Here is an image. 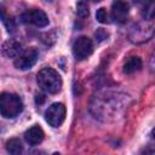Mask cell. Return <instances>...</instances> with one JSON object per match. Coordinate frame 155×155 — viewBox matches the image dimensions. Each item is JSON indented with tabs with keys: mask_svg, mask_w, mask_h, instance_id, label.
I'll return each mask as SVG.
<instances>
[{
	"mask_svg": "<svg viewBox=\"0 0 155 155\" xmlns=\"http://www.w3.org/2000/svg\"><path fill=\"white\" fill-rule=\"evenodd\" d=\"M111 17L117 23H125L128 17V5L122 0H116L111 6Z\"/></svg>",
	"mask_w": 155,
	"mask_h": 155,
	"instance_id": "obj_7",
	"label": "cell"
},
{
	"mask_svg": "<svg viewBox=\"0 0 155 155\" xmlns=\"http://www.w3.org/2000/svg\"><path fill=\"white\" fill-rule=\"evenodd\" d=\"M23 22L25 23H31L36 27H46L48 24V17L46 16V13L41 10L38 8H33L27 11L23 16Z\"/></svg>",
	"mask_w": 155,
	"mask_h": 155,
	"instance_id": "obj_6",
	"label": "cell"
},
{
	"mask_svg": "<svg viewBox=\"0 0 155 155\" xmlns=\"http://www.w3.org/2000/svg\"><path fill=\"white\" fill-rule=\"evenodd\" d=\"M134 4L143 7V11H149L150 15H153V0H133Z\"/></svg>",
	"mask_w": 155,
	"mask_h": 155,
	"instance_id": "obj_13",
	"label": "cell"
},
{
	"mask_svg": "<svg viewBox=\"0 0 155 155\" xmlns=\"http://www.w3.org/2000/svg\"><path fill=\"white\" fill-rule=\"evenodd\" d=\"M6 150L10 153V154H13V155H18L23 151V145L21 143L19 139L17 138H11L10 140H7L6 143Z\"/></svg>",
	"mask_w": 155,
	"mask_h": 155,
	"instance_id": "obj_12",
	"label": "cell"
},
{
	"mask_svg": "<svg viewBox=\"0 0 155 155\" xmlns=\"http://www.w3.org/2000/svg\"><path fill=\"white\" fill-rule=\"evenodd\" d=\"M24 138H25L27 143H29L30 145H36V144L42 142V139H44V131L41 130V127L35 125V126H33V127H30L29 130L25 131Z\"/></svg>",
	"mask_w": 155,
	"mask_h": 155,
	"instance_id": "obj_8",
	"label": "cell"
},
{
	"mask_svg": "<svg viewBox=\"0 0 155 155\" xmlns=\"http://www.w3.org/2000/svg\"><path fill=\"white\" fill-rule=\"evenodd\" d=\"M36 80L39 86L48 93H57L62 88V79L52 68H42L38 73Z\"/></svg>",
	"mask_w": 155,
	"mask_h": 155,
	"instance_id": "obj_1",
	"label": "cell"
},
{
	"mask_svg": "<svg viewBox=\"0 0 155 155\" xmlns=\"http://www.w3.org/2000/svg\"><path fill=\"white\" fill-rule=\"evenodd\" d=\"M38 57H39V52L36 48L31 47V48H28L27 51L22 52L18 57H16V61H15V67L19 70H27V69H30L38 61Z\"/></svg>",
	"mask_w": 155,
	"mask_h": 155,
	"instance_id": "obj_5",
	"label": "cell"
},
{
	"mask_svg": "<svg viewBox=\"0 0 155 155\" xmlns=\"http://www.w3.org/2000/svg\"><path fill=\"white\" fill-rule=\"evenodd\" d=\"M92 51H93V45L91 39H88L87 36H80L73 44V54L79 61L87 58L92 53Z\"/></svg>",
	"mask_w": 155,
	"mask_h": 155,
	"instance_id": "obj_4",
	"label": "cell"
},
{
	"mask_svg": "<svg viewBox=\"0 0 155 155\" xmlns=\"http://www.w3.org/2000/svg\"><path fill=\"white\" fill-rule=\"evenodd\" d=\"M23 109L22 99L15 94L4 92L0 94V115L7 119L17 116Z\"/></svg>",
	"mask_w": 155,
	"mask_h": 155,
	"instance_id": "obj_2",
	"label": "cell"
},
{
	"mask_svg": "<svg viewBox=\"0 0 155 155\" xmlns=\"http://www.w3.org/2000/svg\"><path fill=\"white\" fill-rule=\"evenodd\" d=\"M22 52V44L16 40H8L2 45V54L8 58H16Z\"/></svg>",
	"mask_w": 155,
	"mask_h": 155,
	"instance_id": "obj_9",
	"label": "cell"
},
{
	"mask_svg": "<svg viewBox=\"0 0 155 155\" xmlns=\"http://www.w3.org/2000/svg\"><path fill=\"white\" fill-rule=\"evenodd\" d=\"M140 68H142V61H140V58L137 57V56H132L124 64V73L125 74H133V73L138 71Z\"/></svg>",
	"mask_w": 155,
	"mask_h": 155,
	"instance_id": "obj_10",
	"label": "cell"
},
{
	"mask_svg": "<svg viewBox=\"0 0 155 155\" xmlns=\"http://www.w3.org/2000/svg\"><path fill=\"white\" fill-rule=\"evenodd\" d=\"M76 12H78V16L79 17L86 18L88 16V6H87V4L84 2V1H80L78 4V11Z\"/></svg>",
	"mask_w": 155,
	"mask_h": 155,
	"instance_id": "obj_14",
	"label": "cell"
},
{
	"mask_svg": "<svg viewBox=\"0 0 155 155\" xmlns=\"http://www.w3.org/2000/svg\"><path fill=\"white\" fill-rule=\"evenodd\" d=\"M96 18H97V21L101 22V23H107V22H108V13H107V10L103 8V7H101V8L97 11V13H96Z\"/></svg>",
	"mask_w": 155,
	"mask_h": 155,
	"instance_id": "obj_15",
	"label": "cell"
},
{
	"mask_svg": "<svg viewBox=\"0 0 155 155\" xmlns=\"http://www.w3.org/2000/svg\"><path fill=\"white\" fill-rule=\"evenodd\" d=\"M45 119L52 127H58L65 119V107L62 103H53L45 113Z\"/></svg>",
	"mask_w": 155,
	"mask_h": 155,
	"instance_id": "obj_3",
	"label": "cell"
},
{
	"mask_svg": "<svg viewBox=\"0 0 155 155\" xmlns=\"http://www.w3.org/2000/svg\"><path fill=\"white\" fill-rule=\"evenodd\" d=\"M96 38H98L99 40H103L107 38V34H104V30L103 29H99L97 33H96Z\"/></svg>",
	"mask_w": 155,
	"mask_h": 155,
	"instance_id": "obj_16",
	"label": "cell"
},
{
	"mask_svg": "<svg viewBox=\"0 0 155 155\" xmlns=\"http://www.w3.org/2000/svg\"><path fill=\"white\" fill-rule=\"evenodd\" d=\"M0 19L2 21V23H4V25L6 27V29H7L8 33H13V31L16 30L15 21H13L12 17L7 13L6 8H5L2 5H0Z\"/></svg>",
	"mask_w": 155,
	"mask_h": 155,
	"instance_id": "obj_11",
	"label": "cell"
},
{
	"mask_svg": "<svg viewBox=\"0 0 155 155\" xmlns=\"http://www.w3.org/2000/svg\"><path fill=\"white\" fill-rule=\"evenodd\" d=\"M92 1H96V2H98V1H101V0H92Z\"/></svg>",
	"mask_w": 155,
	"mask_h": 155,
	"instance_id": "obj_17",
	"label": "cell"
}]
</instances>
